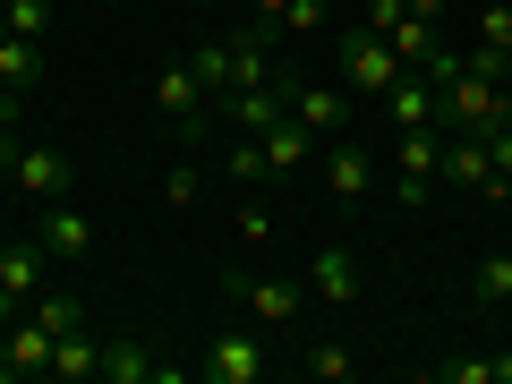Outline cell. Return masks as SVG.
Returning <instances> with one entry per match:
<instances>
[{
    "label": "cell",
    "instance_id": "1",
    "mask_svg": "<svg viewBox=\"0 0 512 384\" xmlns=\"http://www.w3.org/2000/svg\"><path fill=\"white\" fill-rule=\"evenodd\" d=\"M0 171H9V188H18L26 205H52L77 188V163L60 146H35V137H0Z\"/></svg>",
    "mask_w": 512,
    "mask_h": 384
},
{
    "label": "cell",
    "instance_id": "2",
    "mask_svg": "<svg viewBox=\"0 0 512 384\" xmlns=\"http://www.w3.org/2000/svg\"><path fill=\"white\" fill-rule=\"evenodd\" d=\"M214 291L231 299L239 316H256V325H299V308H308V291H299V282H282V274H248V265H222Z\"/></svg>",
    "mask_w": 512,
    "mask_h": 384
},
{
    "label": "cell",
    "instance_id": "3",
    "mask_svg": "<svg viewBox=\"0 0 512 384\" xmlns=\"http://www.w3.org/2000/svg\"><path fill=\"white\" fill-rule=\"evenodd\" d=\"M154 120H163L171 146H188V154L205 146V86L188 77V60H163L154 69Z\"/></svg>",
    "mask_w": 512,
    "mask_h": 384
},
{
    "label": "cell",
    "instance_id": "4",
    "mask_svg": "<svg viewBox=\"0 0 512 384\" xmlns=\"http://www.w3.org/2000/svg\"><path fill=\"white\" fill-rule=\"evenodd\" d=\"M333 69H342V86H359V94H384L393 77H402V60H393V43H384L376 26H359V18H350L342 35H333Z\"/></svg>",
    "mask_w": 512,
    "mask_h": 384
},
{
    "label": "cell",
    "instance_id": "5",
    "mask_svg": "<svg viewBox=\"0 0 512 384\" xmlns=\"http://www.w3.org/2000/svg\"><path fill=\"white\" fill-rule=\"evenodd\" d=\"M274 86H282V111H291L308 137H342V128H350V94L342 86H325V77H291V69H282Z\"/></svg>",
    "mask_w": 512,
    "mask_h": 384
},
{
    "label": "cell",
    "instance_id": "6",
    "mask_svg": "<svg viewBox=\"0 0 512 384\" xmlns=\"http://www.w3.org/2000/svg\"><path fill=\"white\" fill-rule=\"evenodd\" d=\"M222 35H231V94H239V86H274V77H282V60H274L282 26L239 18V26H222Z\"/></svg>",
    "mask_w": 512,
    "mask_h": 384
},
{
    "label": "cell",
    "instance_id": "7",
    "mask_svg": "<svg viewBox=\"0 0 512 384\" xmlns=\"http://www.w3.org/2000/svg\"><path fill=\"white\" fill-rule=\"evenodd\" d=\"M325 188H333V205H367V197H376V154L350 146V128L325 137Z\"/></svg>",
    "mask_w": 512,
    "mask_h": 384
},
{
    "label": "cell",
    "instance_id": "8",
    "mask_svg": "<svg viewBox=\"0 0 512 384\" xmlns=\"http://www.w3.org/2000/svg\"><path fill=\"white\" fill-rule=\"evenodd\" d=\"M35 239H43V248H52V265H86V256H94V222L77 214L69 197L35 205Z\"/></svg>",
    "mask_w": 512,
    "mask_h": 384
},
{
    "label": "cell",
    "instance_id": "9",
    "mask_svg": "<svg viewBox=\"0 0 512 384\" xmlns=\"http://www.w3.org/2000/svg\"><path fill=\"white\" fill-rule=\"evenodd\" d=\"M197 376L205 384H256L265 376V350H256V333H214V342H205V359H197Z\"/></svg>",
    "mask_w": 512,
    "mask_h": 384
},
{
    "label": "cell",
    "instance_id": "10",
    "mask_svg": "<svg viewBox=\"0 0 512 384\" xmlns=\"http://www.w3.org/2000/svg\"><path fill=\"white\" fill-rule=\"evenodd\" d=\"M43 282H52V248H43V239H9V248H0V291L18 299V308H35Z\"/></svg>",
    "mask_w": 512,
    "mask_h": 384
},
{
    "label": "cell",
    "instance_id": "11",
    "mask_svg": "<svg viewBox=\"0 0 512 384\" xmlns=\"http://www.w3.org/2000/svg\"><path fill=\"white\" fill-rule=\"evenodd\" d=\"M26 376H52V333L35 316L0 333V384H26Z\"/></svg>",
    "mask_w": 512,
    "mask_h": 384
},
{
    "label": "cell",
    "instance_id": "12",
    "mask_svg": "<svg viewBox=\"0 0 512 384\" xmlns=\"http://www.w3.org/2000/svg\"><path fill=\"white\" fill-rule=\"evenodd\" d=\"M308 291L325 299V308H350V299H359V256H350L342 239H325V248L308 256Z\"/></svg>",
    "mask_w": 512,
    "mask_h": 384
},
{
    "label": "cell",
    "instance_id": "13",
    "mask_svg": "<svg viewBox=\"0 0 512 384\" xmlns=\"http://www.w3.org/2000/svg\"><path fill=\"white\" fill-rule=\"evenodd\" d=\"M487 146H478L470 128H453V137H444V154H436V180L453 188V197H478V188H487Z\"/></svg>",
    "mask_w": 512,
    "mask_h": 384
},
{
    "label": "cell",
    "instance_id": "14",
    "mask_svg": "<svg viewBox=\"0 0 512 384\" xmlns=\"http://www.w3.org/2000/svg\"><path fill=\"white\" fill-rule=\"evenodd\" d=\"M384 111H393V128H436V86H427L419 69H402L384 86Z\"/></svg>",
    "mask_w": 512,
    "mask_h": 384
},
{
    "label": "cell",
    "instance_id": "15",
    "mask_svg": "<svg viewBox=\"0 0 512 384\" xmlns=\"http://www.w3.org/2000/svg\"><path fill=\"white\" fill-rule=\"evenodd\" d=\"M94 367H103V333H94V325H69V333L52 342V376H60V384H86Z\"/></svg>",
    "mask_w": 512,
    "mask_h": 384
},
{
    "label": "cell",
    "instance_id": "16",
    "mask_svg": "<svg viewBox=\"0 0 512 384\" xmlns=\"http://www.w3.org/2000/svg\"><path fill=\"white\" fill-rule=\"evenodd\" d=\"M154 367H163V359H154L146 342L111 333V342H103V367H94V376H103V384H154Z\"/></svg>",
    "mask_w": 512,
    "mask_h": 384
},
{
    "label": "cell",
    "instance_id": "17",
    "mask_svg": "<svg viewBox=\"0 0 512 384\" xmlns=\"http://www.w3.org/2000/svg\"><path fill=\"white\" fill-rule=\"evenodd\" d=\"M256 146H265V163H274V180H282V171H299V163L316 154V137H308V128L291 120V111H282L274 128H256Z\"/></svg>",
    "mask_w": 512,
    "mask_h": 384
},
{
    "label": "cell",
    "instance_id": "18",
    "mask_svg": "<svg viewBox=\"0 0 512 384\" xmlns=\"http://www.w3.org/2000/svg\"><path fill=\"white\" fill-rule=\"evenodd\" d=\"M461 291H470L478 308H504V299H512V248H487V256L470 265V282H461Z\"/></svg>",
    "mask_w": 512,
    "mask_h": 384
},
{
    "label": "cell",
    "instance_id": "19",
    "mask_svg": "<svg viewBox=\"0 0 512 384\" xmlns=\"http://www.w3.org/2000/svg\"><path fill=\"white\" fill-rule=\"evenodd\" d=\"M384 43H393L402 69H427V52L444 43V26H436V18H393V26H384Z\"/></svg>",
    "mask_w": 512,
    "mask_h": 384
},
{
    "label": "cell",
    "instance_id": "20",
    "mask_svg": "<svg viewBox=\"0 0 512 384\" xmlns=\"http://www.w3.org/2000/svg\"><path fill=\"white\" fill-rule=\"evenodd\" d=\"M0 77H9V86H43V43H26V35H9V26H0Z\"/></svg>",
    "mask_w": 512,
    "mask_h": 384
},
{
    "label": "cell",
    "instance_id": "21",
    "mask_svg": "<svg viewBox=\"0 0 512 384\" xmlns=\"http://www.w3.org/2000/svg\"><path fill=\"white\" fill-rule=\"evenodd\" d=\"M188 77H197L205 94H231V35H205L197 52H188Z\"/></svg>",
    "mask_w": 512,
    "mask_h": 384
},
{
    "label": "cell",
    "instance_id": "22",
    "mask_svg": "<svg viewBox=\"0 0 512 384\" xmlns=\"http://www.w3.org/2000/svg\"><path fill=\"white\" fill-rule=\"evenodd\" d=\"M350 367H359L350 342H308V350H299V376H308V384H342Z\"/></svg>",
    "mask_w": 512,
    "mask_h": 384
},
{
    "label": "cell",
    "instance_id": "23",
    "mask_svg": "<svg viewBox=\"0 0 512 384\" xmlns=\"http://www.w3.org/2000/svg\"><path fill=\"white\" fill-rule=\"evenodd\" d=\"M444 128H393V171H436Z\"/></svg>",
    "mask_w": 512,
    "mask_h": 384
},
{
    "label": "cell",
    "instance_id": "24",
    "mask_svg": "<svg viewBox=\"0 0 512 384\" xmlns=\"http://www.w3.org/2000/svg\"><path fill=\"white\" fill-rule=\"evenodd\" d=\"M453 52H461V69H470V77H487V86H512V52H504V43H453Z\"/></svg>",
    "mask_w": 512,
    "mask_h": 384
},
{
    "label": "cell",
    "instance_id": "25",
    "mask_svg": "<svg viewBox=\"0 0 512 384\" xmlns=\"http://www.w3.org/2000/svg\"><path fill=\"white\" fill-rule=\"evenodd\" d=\"M222 180H239V188H265V180H274V163H265V146H256V137H239V146L222 154Z\"/></svg>",
    "mask_w": 512,
    "mask_h": 384
},
{
    "label": "cell",
    "instance_id": "26",
    "mask_svg": "<svg viewBox=\"0 0 512 384\" xmlns=\"http://www.w3.org/2000/svg\"><path fill=\"white\" fill-rule=\"evenodd\" d=\"M0 26L26 35V43H43V35H52V0H0Z\"/></svg>",
    "mask_w": 512,
    "mask_h": 384
},
{
    "label": "cell",
    "instance_id": "27",
    "mask_svg": "<svg viewBox=\"0 0 512 384\" xmlns=\"http://www.w3.org/2000/svg\"><path fill=\"white\" fill-rule=\"evenodd\" d=\"M436 197H444L436 171H393V205H402V214H427Z\"/></svg>",
    "mask_w": 512,
    "mask_h": 384
},
{
    "label": "cell",
    "instance_id": "28",
    "mask_svg": "<svg viewBox=\"0 0 512 384\" xmlns=\"http://www.w3.org/2000/svg\"><path fill=\"white\" fill-rule=\"evenodd\" d=\"M26 316H35V325H43V333H52V342H60V333H69V325H86V308H77V299H69V291H43V299H35V308H26Z\"/></svg>",
    "mask_w": 512,
    "mask_h": 384
},
{
    "label": "cell",
    "instance_id": "29",
    "mask_svg": "<svg viewBox=\"0 0 512 384\" xmlns=\"http://www.w3.org/2000/svg\"><path fill=\"white\" fill-rule=\"evenodd\" d=\"M478 146H487V163H495V180H512V120H487V128H470Z\"/></svg>",
    "mask_w": 512,
    "mask_h": 384
},
{
    "label": "cell",
    "instance_id": "30",
    "mask_svg": "<svg viewBox=\"0 0 512 384\" xmlns=\"http://www.w3.org/2000/svg\"><path fill=\"white\" fill-rule=\"evenodd\" d=\"M478 43H504L512 52V0H487V9H478Z\"/></svg>",
    "mask_w": 512,
    "mask_h": 384
},
{
    "label": "cell",
    "instance_id": "31",
    "mask_svg": "<svg viewBox=\"0 0 512 384\" xmlns=\"http://www.w3.org/2000/svg\"><path fill=\"white\" fill-rule=\"evenodd\" d=\"M163 197H171V205H197V197H205V171H197V163H180V171L163 180Z\"/></svg>",
    "mask_w": 512,
    "mask_h": 384
},
{
    "label": "cell",
    "instance_id": "32",
    "mask_svg": "<svg viewBox=\"0 0 512 384\" xmlns=\"http://www.w3.org/2000/svg\"><path fill=\"white\" fill-rule=\"evenodd\" d=\"M316 26H325V0H291L282 9V35H316Z\"/></svg>",
    "mask_w": 512,
    "mask_h": 384
},
{
    "label": "cell",
    "instance_id": "33",
    "mask_svg": "<svg viewBox=\"0 0 512 384\" xmlns=\"http://www.w3.org/2000/svg\"><path fill=\"white\" fill-rule=\"evenodd\" d=\"M436 384H495L487 359H436Z\"/></svg>",
    "mask_w": 512,
    "mask_h": 384
},
{
    "label": "cell",
    "instance_id": "34",
    "mask_svg": "<svg viewBox=\"0 0 512 384\" xmlns=\"http://www.w3.org/2000/svg\"><path fill=\"white\" fill-rule=\"evenodd\" d=\"M239 239H274V214L265 205H239Z\"/></svg>",
    "mask_w": 512,
    "mask_h": 384
},
{
    "label": "cell",
    "instance_id": "35",
    "mask_svg": "<svg viewBox=\"0 0 512 384\" xmlns=\"http://www.w3.org/2000/svg\"><path fill=\"white\" fill-rule=\"evenodd\" d=\"M18 103H26V94L9 86V77H0V128H18Z\"/></svg>",
    "mask_w": 512,
    "mask_h": 384
},
{
    "label": "cell",
    "instance_id": "36",
    "mask_svg": "<svg viewBox=\"0 0 512 384\" xmlns=\"http://www.w3.org/2000/svg\"><path fill=\"white\" fill-rule=\"evenodd\" d=\"M282 9H291V0H248V18H265V26H282Z\"/></svg>",
    "mask_w": 512,
    "mask_h": 384
},
{
    "label": "cell",
    "instance_id": "37",
    "mask_svg": "<svg viewBox=\"0 0 512 384\" xmlns=\"http://www.w3.org/2000/svg\"><path fill=\"white\" fill-rule=\"evenodd\" d=\"M487 376H495V384H512V350H504V359H487Z\"/></svg>",
    "mask_w": 512,
    "mask_h": 384
},
{
    "label": "cell",
    "instance_id": "38",
    "mask_svg": "<svg viewBox=\"0 0 512 384\" xmlns=\"http://www.w3.org/2000/svg\"><path fill=\"white\" fill-rule=\"evenodd\" d=\"M9 325H18V299H9V291H0V333H9Z\"/></svg>",
    "mask_w": 512,
    "mask_h": 384
},
{
    "label": "cell",
    "instance_id": "39",
    "mask_svg": "<svg viewBox=\"0 0 512 384\" xmlns=\"http://www.w3.org/2000/svg\"><path fill=\"white\" fill-rule=\"evenodd\" d=\"M180 9H197V18H205V9H222V0H180Z\"/></svg>",
    "mask_w": 512,
    "mask_h": 384
},
{
    "label": "cell",
    "instance_id": "40",
    "mask_svg": "<svg viewBox=\"0 0 512 384\" xmlns=\"http://www.w3.org/2000/svg\"><path fill=\"white\" fill-rule=\"evenodd\" d=\"M0 137H18V128H0Z\"/></svg>",
    "mask_w": 512,
    "mask_h": 384
},
{
    "label": "cell",
    "instance_id": "41",
    "mask_svg": "<svg viewBox=\"0 0 512 384\" xmlns=\"http://www.w3.org/2000/svg\"><path fill=\"white\" fill-rule=\"evenodd\" d=\"M0 248H9V231H0Z\"/></svg>",
    "mask_w": 512,
    "mask_h": 384
},
{
    "label": "cell",
    "instance_id": "42",
    "mask_svg": "<svg viewBox=\"0 0 512 384\" xmlns=\"http://www.w3.org/2000/svg\"><path fill=\"white\" fill-rule=\"evenodd\" d=\"M0 180H9V171H0Z\"/></svg>",
    "mask_w": 512,
    "mask_h": 384
}]
</instances>
